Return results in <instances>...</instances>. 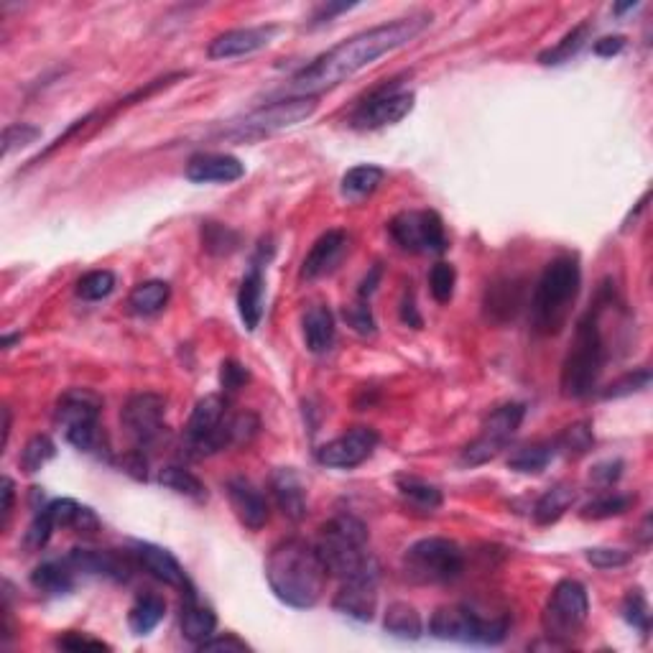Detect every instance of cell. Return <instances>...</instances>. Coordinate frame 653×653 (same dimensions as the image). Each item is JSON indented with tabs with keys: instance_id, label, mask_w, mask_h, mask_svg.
Segmentation results:
<instances>
[{
	"instance_id": "37",
	"label": "cell",
	"mask_w": 653,
	"mask_h": 653,
	"mask_svg": "<svg viewBox=\"0 0 653 653\" xmlns=\"http://www.w3.org/2000/svg\"><path fill=\"white\" fill-rule=\"evenodd\" d=\"M159 485L166 490H174L177 495L194 500V503H205L207 488L197 475H192L189 470L177 465H169L159 472Z\"/></svg>"
},
{
	"instance_id": "49",
	"label": "cell",
	"mask_w": 653,
	"mask_h": 653,
	"mask_svg": "<svg viewBox=\"0 0 653 653\" xmlns=\"http://www.w3.org/2000/svg\"><path fill=\"white\" fill-rule=\"evenodd\" d=\"M41 138V128L29 123H13L3 131V156H11L18 148H26Z\"/></svg>"
},
{
	"instance_id": "55",
	"label": "cell",
	"mask_w": 653,
	"mask_h": 653,
	"mask_svg": "<svg viewBox=\"0 0 653 653\" xmlns=\"http://www.w3.org/2000/svg\"><path fill=\"white\" fill-rule=\"evenodd\" d=\"M202 651H248V643L240 641V638H235L233 633H228V636H212L207 638L205 643H202Z\"/></svg>"
},
{
	"instance_id": "1",
	"label": "cell",
	"mask_w": 653,
	"mask_h": 653,
	"mask_svg": "<svg viewBox=\"0 0 653 653\" xmlns=\"http://www.w3.org/2000/svg\"><path fill=\"white\" fill-rule=\"evenodd\" d=\"M432 18L419 13V16L396 18L391 23L375 26V29L363 31V34L353 36V39L342 41L335 49L314 59V64L301 69L291 80V92L304 97H317L319 92L332 90L340 82L350 80L360 69L370 67L386 54L396 52L409 41H414L421 31L429 26Z\"/></svg>"
},
{
	"instance_id": "46",
	"label": "cell",
	"mask_w": 653,
	"mask_h": 653,
	"mask_svg": "<svg viewBox=\"0 0 653 653\" xmlns=\"http://www.w3.org/2000/svg\"><path fill=\"white\" fill-rule=\"evenodd\" d=\"M648 386H651V370H648V368L633 370V373L620 375L618 381L610 383V386L602 391V398H605V401H610V398L633 396V393L646 391Z\"/></svg>"
},
{
	"instance_id": "61",
	"label": "cell",
	"mask_w": 653,
	"mask_h": 653,
	"mask_svg": "<svg viewBox=\"0 0 653 653\" xmlns=\"http://www.w3.org/2000/svg\"><path fill=\"white\" fill-rule=\"evenodd\" d=\"M8 437H11V411L3 409V447L8 444Z\"/></svg>"
},
{
	"instance_id": "51",
	"label": "cell",
	"mask_w": 653,
	"mask_h": 653,
	"mask_svg": "<svg viewBox=\"0 0 653 653\" xmlns=\"http://www.w3.org/2000/svg\"><path fill=\"white\" fill-rule=\"evenodd\" d=\"M345 319L355 332H360V335H373L375 332V319H373V312H370L368 299H358L355 304L345 307Z\"/></svg>"
},
{
	"instance_id": "56",
	"label": "cell",
	"mask_w": 653,
	"mask_h": 653,
	"mask_svg": "<svg viewBox=\"0 0 653 653\" xmlns=\"http://www.w3.org/2000/svg\"><path fill=\"white\" fill-rule=\"evenodd\" d=\"M625 49V36H605V39L595 41V54L597 57H618Z\"/></svg>"
},
{
	"instance_id": "45",
	"label": "cell",
	"mask_w": 653,
	"mask_h": 653,
	"mask_svg": "<svg viewBox=\"0 0 653 653\" xmlns=\"http://www.w3.org/2000/svg\"><path fill=\"white\" fill-rule=\"evenodd\" d=\"M54 529H57V523H54L49 508H39V511L34 513V521H31L29 529H26V536H23V546L29 551H41L49 544V539H52Z\"/></svg>"
},
{
	"instance_id": "14",
	"label": "cell",
	"mask_w": 653,
	"mask_h": 653,
	"mask_svg": "<svg viewBox=\"0 0 653 653\" xmlns=\"http://www.w3.org/2000/svg\"><path fill=\"white\" fill-rule=\"evenodd\" d=\"M414 92L396 90V87H383V90L373 92V95L360 105L353 113L350 123L358 131H378L386 125H396L414 110Z\"/></svg>"
},
{
	"instance_id": "22",
	"label": "cell",
	"mask_w": 653,
	"mask_h": 653,
	"mask_svg": "<svg viewBox=\"0 0 653 653\" xmlns=\"http://www.w3.org/2000/svg\"><path fill=\"white\" fill-rule=\"evenodd\" d=\"M100 411H103V398L97 396V393L87 391V388H72V391H67L59 398L54 421L62 426L64 432H69L74 426L97 424L100 421Z\"/></svg>"
},
{
	"instance_id": "42",
	"label": "cell",
	"mask_w": 653,
	"mask_h": 653,
	"mask_svg": "<svg viewBox=\"0 0 653 653\" xmlns=\"http://www.w3.org/2000/svg\"><path fill=\"white\" fill-rule=\"evenodd\" d=\"M202 243L212 256H230L240 248V235L228 225H220V222H205L202 225Z\"/></svg>"
},
{
	"instance_id": "53",
	"label": "cell",
	"mask_w": 653,
	"mask_h": 653,
	"mask_svg": "<svg viewBox=\"0 0 653 653\" xmlns=\"http://www.w3.org/2000/svg\"><path fill=\"white\" fill-rule=\"evenodd\" d=\"M250 381V373L238 360H225L220 368V383L225 391H240Z\"/></svg>"
},
{
	"instance_id": "17",
	"label": "cell",
	"mask_w": 653,
	"mask_h": 653,
	"mask_svg": "<svg viewBox=\"0 0 653 653\" xmlns=\"http://www.w3.org/2000/svg\"><path fill=\"white\" fill-rule=\"evenodd\" d=\"M225 493L230 498V506H233L235 516L240 518L245 529L250 531H261L268 523V500L256 485L250 483L248 477H233L225 485Z\"/></svg>"
},
{
	"instance_id": "40",
	"label": "cell",
	"mask_w": 653,
	"mask_h": 653,
	"mask_svg": "<svg viewBox=\"0 0 653 653\" xmlns=\"http://www.w3.org/2000/svg\"><path fill=\"white\" fill-rule=\"evenodd\" d=\"M54 455H57V444L52 442V437L36 434V437H31L29 442L23 444L18 462H21L23 472L34 475V472H39L46 462H52Z\"/></svg>"
},
{
	"instance_id": "9",
	"label": "cell",
	"mask_w": 653,
	"mask_h": 653,
	"mask_svg": "<svg viewBox=\"0 0 653 653\" xmlns=\"http://www.w3.org/2000/svg\"><path fill=\"white\" fill-rule=\"evenodd\" d=\"M590 615V597L582 582L562 580L546 600L541 625L544 636L554 643H569L582 633Z\"/></svg>"
},
{
	"instance_id": "34",
	"label": "cell",
	"mask_w": 653,
	"mask_h": 653,
	"mask_svg": "<svg viewBox=\"0 0 653 653\" xmlns=\"http://www.w3.org/2000/svg\"><path fill=\"white\" fill-rule=\"evenodd\" d=\"M171 286L166 281H143L128 296V307H131L133 314H141V317H151V314H159L161 309L169 304Z\"/></svg>"
},
{
	"instance_id": "41",
	"label": "cell",
	"mask_w": 653,
	"mask_h": 653,
	"mask_svg": "<svg viewBox=\"0 0 653 653\" xmlns=\"http://www.w3.org/2000/svg\"><path fill=\"white\" fill-rule=\"evenodd\" d=\"M636 503V498L633 495H620V493H608V495H600V498L590 500L585 508L580 511L582 518H587V521H605V518H613V516H623L628 508Z\"/></svg>"
},
{
	"instance_id": "19",
	"label": "cell",
	"mask_w": 653,
	"mask_h": 653,
	"mask_svg": "<svg viewBox=\"0 0 653 653\" xmlns=\"http://www.w3.org/2000/svg\"><path fill=\"white\" fill-rule=\"evenodd\" d=\"M136 559L138 564H141L143 569H146L151 577H156L159 582H164V585L169 587H177V590L184 592H192V582H189L187 572H184V567L179 564V559L171 554L169 549H164V546H156V544H138L136 546Z\"/></svg>"
},
{
	"instance_id": "44",
	"label": "cell",
	"mask_w": 653,
	"mask_h": 653,
	"mask_svg": "<svg viewBox=\"0 0 653 653\" xmlns=\"http://www.w3.org/2000/svg\"><path fill=\"white\" fill-rule=\"evenodd\" d=\"M115 291L113 271H90L77 281V296L85 301H100Z\"/></svg>"
},
{
	"instance_id": "13",
	"label": "cell",
	"mask_w": 653,
	"mask_h": 653,
	"mask_svg": "<svg viewBox=\"0 0 653 653\" xmlns=\"http://www.w3.org/2000/svg\"><path fill=\"white\" fill-rule=\"evenodd\" d=\"M164 414L166 401L159 393H136V396L128 398V404L123 406V414H120V421H123L125 434L133 439L136 449L143 452V449L154 447L164 437Z\"/></svg>"
},
{
	"instance_id": "43",
	"label": "cell",
	"mask_w": 653,
	"mask_h": 653,
	"mask_svg": "<svg viewBox=\"0 0 653 653\" xmlns=\"http://www.w3.org/2000/svg\"><path fill=\"white\" fill-rule=\"evenodd\" d=\"M554 442H557V452H562V455L582 457L587 455V452L592 449V444H595V434H592L590 424L580 421V424L567 426Z\"/></svg>"
},
{
	"instance_id": "48",
	"label": "cell",
	"mask_w": 653,
	"mask_h": 653,
	"mask_svg": "<svg viewBox=\"0 0 653 653\" xmlns=\"http://www.w3.org/2000/svg\"><path fill=\"white\" fill-rule=\"evenodd\" d=\"M455 284H457V271L452 263H437L429 273V291H432L434 299L439 304H449L452 296H455Z\"/></svg>"
},
{
	"instance_id": "7",
	"label": "cell",
	"mask_w": 653,
	"mask_h": 653,
	"mask_svg": "<svg viewBox=\"0 0 653 653\" xmlns=\"http://www.w3.org/2000/svg\"><path fill=\"white\" fill-rule=\"evenodd\" d=\"M465 569V554L457 541L429 536L411 544L404 554V572L416 585H447Z\"/></svg>"
},
{
	"instance_id": "15",
	"label": "cell",
	"mask_w": 653,
	"mask_h": 653,
	"mask_svg": "<svg viewBox=\"0 0 653 653\" xmlns=\"http://www.w3.org/2000/svg\"><path fill=\"white\" fill-rule=\"evenodd\" d=\"M378 447V434L370 426H355L342 437L322 444L317 449V462L332 470H353L360 467Z\"/></svg>"
},
{
	"instance_id": "38",
	"label": "cell",
	"mask_w": 653,
	"mask_h": 653,
	"mask_svg": "<svg viewBox=\"0 0 653 653\" xmlns=\"http://www.w3.org/2000/svg\"><path fill=\"white\" fill-rule=\"evenodd\" d=\"M554 455H557V442H536L518 449L516 455L508 460V467L521 472V475H539L554 460Z\"/></svg>"
},
{
	"instance_id": "36",
	"label": "cell",
	"mask_w": 653,
	"mask_h": 653,
	"mask_svg": "<svg viewBox=\"0 0 653 653\" xmlns=\"http://www.w3.org/2000/svg\"><path fill=\"white\" fill-rule=\"evenodd\" d=\"M166 602L159 595H143L133 602L131 613H128V625L136 636H148L156 625L164 620Z\"/></svg>"
},
{
	"instance_id": "18",
	"label": "cell",
	"mask_w": 653,
	"mask_h": 653,
	"mask_svg": "<svg viewBox=\"0 0 653 653\" xmlns=\"http://www.w3.org/2000/svg\"><path fill=\"white\" fill-rule=\"evenodd\" d=\"M347 248H350V240H347V235L342 233V230H327V233L314 240L312 250H309L307 258H304L301 276L314 281L332 273L342 263Z\"/></svg>"
},
{
	"instance_id": "8",
	"label": "cell",
	"mask_w": 653,
	"mask_h": 653,
	"mask_svg": "<svg viewBox=\"0 0 653 653\" xmlns=\"http://www.w3.org/2000/svg\"><path fill=\"white\" fill-rule=\"evenodd\" d=\"M317 110V97H286V100H276V103H268L256 108L253 113H248L245 118L233 120V123L225 128V136L238 138V141H250V138H263L273 136V133H281L286 128H294V125L309 120Z\"/></svg>"
},
{
	"instance_id": "2",
	"label": "cell",
	"mask_w": 653,
	"mask_h": 653,
	"mask_svg": "<svg viewBox=\"0 0 653 653\" xmlns=\"http://www.w3.org/2000/svg\"><path fill=\"white\" fill-rule=\"evenodd\" d=\"M268 587L284 605L309 610L322 600L330 572L317 546L304 539H286L271 549L266 559Z\"/></svg>"
},
{
	"instance_id": "5",
	"label": "cell",
	"mask_w": 653,
	"mask_h": 653,
	"mask_svg": "<svg viewBox=\"0 0 653 653\" xmlns=\"http://www.w3.org/2000/svg\"><path fill=\"white\" fill-rule=\"evenodd\" d=\"M600 309L602 307L590 309L574 330L572 347L562 365V393L567 398H587L600 381L602 365H605Z\"/></svg>"
},
{
	"instance_id": "30",
	"label": "cell",
	"mask_w": 653,
	"mask_h": 653,
	"mask_svg": "<svg viewBox=\"0 0 653 653\" xmlns=\"http://www.w3.org/2000/svg\"><path fill=\"white\" fill-rule=\"evenodd\" d=\"M46 508L52 513L57 529L62 526V529H74L80 531V534H95V531L100 529V521H97L95 513L87 506H80V503L72 498H57Z\"/></svg>"
},
{
	"instance_id": "28",
	"label": "cell",
	"mask_w": 653,
	"mask_h": 653,
	"mask_svg": "<svg viewBox=\"0 0 653 653\" xmlns=\"http://www.w3.org/2000/svg\"><path fill=\"white\" fill-rule=\"evenodd\" d=\"M396 488L404 506L411 508L414 513H421V516H432L442 508V490L437 485L426 483L421 477L414 475H401L396 480Z\"/></svg>"
},
{
	"instance_id": "59",
	"label": "cell",
	"mask_w": 653,
	"mask_h": 653,
	"mask_svg": "<svg viewBox=\"0 0 653 653\" xmlns=\"http://www.w3.org/2000/svg\"><path fill=\"white\" fill-rule=\"evenodd\" d=\"M0 495H3V506H0V516H3V521H0V526L6 529L8 518H11V511H13V480L11 477H3V480H0Z\"/></svg>"
},
{
	"instance_id": "16",
	"label": "cell",
	"mask_w": 653,
	"mask_h": 653,
	"mask_svg": "<svg viewBox=\"0 0 653 653\" xmlns=\"http://www.w3.org/2000/svg\"><path fill=\"white\" fill-rule=\"evenodd\" d=\"M281 34L279 26H245V29L225 31V34L215 36L207 46V57L210 59H233V57H248L256 54L266 46L273 44V39Z\"/></svg>"
},
{
	"instance_id": "31",
	"label": "cell",
	"mask_w": 653,
	"mask_h": 653,
	"mask_svg": "<svg viewBox=\"0 0 653 653\" xmlns=\"http://www.w3.org/2000/svg\"><path fill=\"white\" fill-rule=\"evenodd\" d=\"M31 585L44 595L62 597L74 590V569L69 567L67 559L62 562H44L31 572Z\"/></svg>"
},
{
	"instance_id": "50",
	"label": "cell",
	"mask_w": 653,
	"mask_h": 653,
	"mask_svg": "<svg viewBox=\"0 0 653 653\" xmlns=\"http://www.w3.org/2000/svg\"><path fill=\"white\" fill-rule=\"evenodd\" d=\"M631 559H633L631 551H623V549H605V546H597V549L587 551V562L597 569L625 567Z\"/></svg>"
},
{
	"instance_id": "21",
	"label": "cell",
	"mask_w": 653,
	"mask_h": 653,
	"mask_svg": "<svg viewBox=\"0 0 653 653\" xmlns=\"http://www.w3.org/2000/svg\"><path fill=\"white\" fill-rule=\"evenodd\" d=\"M67 564L74 569V574H95V577H108L115 582L131 577V564L115 551L72 549L67 554Z\"/></svg>"
},
{
	"instance_id": "54",
	"label": "cell",
	"mask_w": 653,
	"mask_h": 653,
	"mask_svg": "<svg viewBox=\"0 0 653 653\" xmlns=\"http://www.w3.org/2000/svg\"><path fill=\"white\" fill-rule=\"evenodd\" d=\"M620 475H623V462L620 460L600 462V465L592 467V472H590L592 480H595L597 485H602V488H610L613 483H618Z\"/></svg>"
},
{
	"instance_id": "24",
	"label": "cell",
	"mask_w": 653,
	"mask_h": 653,
	"mask_svg": "<svg viewBox=\"0 0 653 653\" xmlns=\"http://www.w3.org/2000/svg\"><path fill=\"white\" fill-rule=\"evenodd\" d=\"M332 605L337 613L368 623L378 608V582H342Z\"/></svg>"
},
{
	"instance_id": "57",
	"label": "cell",
	"mask_w": 653,
	"mask_h": 653,
	"mask_svg": "<svg viewBox=\"0 0 653 653\" xmlns=\"http://www.w3.org/2000/svg\"><path fill=\"white\" fill-rule=\"evenodd\" d=\"M401 322L409 324V327H414V330H421V324H424L419 309H416L414 294H406L404 301H401Z\"/></svg>"
},
{
	"instance_id": "62",
	"label": "cell",
	"mask_w": 653,
	"mask_h": 653,
	"mask_svg": "<svg viewBox=\"0 0 653 653\" xmlns=\"http://www.w3.org/2000/svg\"><path fill=\"white\" fill-rule=\"evenodd\" d=\"M636 6H638V3H623V6H615L613 11L615 13H625V11H633V8H636Z\"/></svg>"
},
{
	"instance_id": "4",
	"label": "cell",
	"mask_w": 653,
	"mask_h": 653,
	"mask_svg": "<svg viewBox=\"0 0 653 653\" xmlns=\"http://www.w3.org/2000/svg\"><path fill=\"white\" fill-rule=\"evenodd\" d=\"M582 271L574 256H559L544 268L531 296V322L539 335H557L580 294Z\"/></svg>"
},
{
	"instance_id": "6",
	"label": "cell",
	"mask_w": 653,
	"mask_h": 653,
	"mask_svg": "<svg viewBox=\"0 0 653 653\" xmlns=\"http://www.w3.org/2000/svg\"><path fill=\"white\" fill-rule=\"evenodd\" d=\"M235 444V416H230L228 401L217 393L197 401L187 426H184V449L194 460L210 457L220 449Z\"/></svg>"
},
{
	"instance_id": "26",
	"label": "cell",
	"mask_w": 653,
	"mask_h": 653,
	"mask_svg": "<svg viewBox=\"0 0 653 653\" xmlns=\"http://www.w3.org/2000/svg\"><path fill=\"white\" fill-rule=\"evenodd\" d=\"M179 625H182V636L199 648L202 643L207 641V638L215 636L217 615L212 613V608H207V605H202V602H199L197 592L194 590L184 592Z\"/></svg>"
},
{
	"instance_id": "3",
	"label": "cell",
	"mask_w": 653,
	"mask_h": 653,
	"mask_svg": "<svg viewBox=\"0 0 653 653\" xmlns=\"http://www.w3.org/2000/svg\"><path fill=\"white\" fill-rule=\"evenodd\" d=\"M317 551L330 577L340 582H378L381 567L368 549V529L355 516H335L319 529Z\"/></svg>"
},
{
	"instance_id": "60",
	"label": "cell",
	"mask_w": 653,
	"mask_h": 653,
	"mask_svg": "<svg viewBox=\"0 0 653 653\" xmlns=\"http://www.w3.org/2000/svg\"><path fill=\"white\" fill-rule=\"evenodd\" d=\"M378 281H381V266H375L373 271H370V276H365L363 284H360L358 299H370V294H373V291H375V286H378Z\"/></svg>"
},
{
	"instance_id": "35",
	"label": "cell",
	"mask_w": 653,
	"mask_h": 653,
	"mask_svg": "<svg viewBox=\"0 0 653 653\" xmlns=\"http://www.w3.org/2000/svg\"><path fill=\"white\" fill-rule=\"evenodd\" d=\"M383 179H386V171H383L381 166H373V164L355 166V169H350L345 177H342V194H345L347 199L358 202V199L370 197L375 189L381 187Z\"/></svg>"
},
{
	"instance_id": "47",
	"label": "cell",
	"mask_w": 653,
	"mask_h": 653,
	"mask_svg": "<svg viewBox=\"0 0 653 653\" xmlns=\"http://www.w3.org/2000/svg\"><path fill=\"white\" fill-rule=\"evenodd\" d=\"M623 618L625 623L633 625L638 633L646 636L651 631V610H648V600L643 590H631L623 602Z\"/></svg>"
},
{
	"instance_id": "32",
	"label": "cell",
	"mask_w": 653,
	"mask_h": 653,
	"mask_svg": "<svg viewBox=\"0 0 653 653\" xmlns=\"http://www.w3.org/2000/svg\"><path fill=\"white\" fill-rule=\"evenodd\" d=\"M574 500H577V490L572 485H554V488L546 490L539 500H536L534 506V521L539 526H551V523H557L569 508L574 506Z\"/></svg>"
},
{
	"instance_id": "23",
	"label": "cell",
	"mask_w": 653,
	"mask_h": 653,
	"mask_svg": "<svg viewBox=\"0 0 653 653\" xmlns=\"http://www.w3.org/2000/svg\"><path fill=\"white\" fill-rule=\"evenodd\" d=\"M526 304V286L518 279H500L485 291V314L493 322H513Z\"/></svg>"
},
{
	"instance_id": "33",
	"label": "cell",
	"mask_w": 653,
	"mask_h": 653,
	"mask_svg": "<svg viewBox=\"0 0 653 653\" xmlns=\"http://www.w3.org/2000/svg\"><path fill=\"white\" fill-rule=\"evenodd\" d=\"M383 628L391 636L401 638V641H419L421 633H424L421 615L416 613V608L409 605V602H391L386 610V618H383Z\"/></svg>"
},
{
	"instance_id": "10",
	"label": "cell",
	"mask_w": 653,
	"mask_h": 653,
	"mask_svg": "<svg viewBox=\"0 0 653 653\" xmlns=\"http://www.w3.org/2000/svg\"><path fill=\"white\" fill-rule=\"evenodd\" d=\"M429 633L439 641L455 643H480L495 646L508 636L506 618H480L475 610L465 605H447L439 608L429 620Z\"/></svg>"
},
{
	"instance_id": "12",
	"label": "cell",
	"mask_w": 653,
	"mask_h": 653,
	"mask_svg": "<svg viewBox=\"0 0 653 653\" xmlns=\"http://www.w3.org/2000/svg\"><path fill=\"white\" fill-rule=\"evenodd\" d=\"M388 233L406 253H432L439 256L449 245L442 217L434 210H409L391 220Z\"/></svg>"
},
{
	"instance_id": "11",
	"label": "cell",
	"mask_w": 653,
	"mask_h": 653,
	"mask_svg": "<svg viewBox=\"0 0 653 653\" xmlns=\"http://www.w3.org/2000/svg\"><path fill=\"white\" fill-rule=\"evenodd\" d=\"M526 416V406L523 404H506L495 409L493 414L485 419L483 429L462 449L460 465L462 467H480L485 462L495 460L503 449L511 444L516 432L521 429V421Z\"/></svg>"
},
{
	"instance_id": "29",
	"label": "cell",
	"mask_w": 653,
	"mask_h": 653,
	"mask_svg": "<svg viewBox=\"0 0 653 653\" xmlns=\"http://www.w3.org/2000/svg\"><path fill=\"white\" fill-rule=\"evenodd\" d=\"M335 335V314H332L330 309L317 304V307H312L304 314V342H307L309 353H330L332 345H335Z\"/></svg>"
},
{
	"instance_id": "39",
	"label": "cell",
	"mask_w": 653,
	"mask_h": 653,
	"mask_svg": "<svg viewBox=\"0 0 653 653\" xmlns=\"http://www.w3.org/2000/svg\"><path fill=\"white\" fill-rule=\"evenodd\" d=\"M590 34H592V23L590 21L580 23V26H574V29L569 31V34L564 36V39L559 41L554 49H546L544 54H539V62L541 64H564V62H569V59H572L574 54L580 52L582 46L587 44Z\"/></svg>"
},
{
	"instance_id": "58",
	"label": "cell",
	"mask_w": 653,
	"mask_h": 653,
	"mask_svg": "<svg viewBox=\"0 0 653 653\" xmlns=\"http://www.w3.org/2000/svg\"><path fill=\"white\" fill-rule=\"evenodd\" d=\"M123 467H125V472H131L136 480H146L148 477V472H146L148 465H146V457H143L141 449H136V452H131V455H125Z\"/></svg>"
},
{
	"instance_id": "20",
	"label": "cell",
	"mask_w": 653,
	"mask_h": 653,
	"mask_svg": "<svg viewBox=\"0 0 653 653\" xmlns=\"http://www.w3.org/2000/svg\"><path fill=\"white\" fill-rule=\"evenodd\" d=\"M187 179L194 184H230L243 179V161L230 154H197L187 164Z\"/></svg>"
},
{
	"instance_id": "25",
	"label": "cell",
	"mask_w": 653,
	"mask_h": 653,
	"mask_svg": "<svg viewBox=\"0 0 653 653\" xmlns=\"http://www.w3.org/2000/svg\"><path fill=\"white\" fill-rule=\"evenodd\" d=\"M271 493L279 503L281 513H284L289 521H301V518H307V488L301 483V477L296 475L294 470L289 467H281V470L273 472L271 477Z\"/></svg>"
},
{
	"instance_id": "52",
	"label": "cell",
	"mask_w": 653,
	"mask_h": 653,
	"mask_svg": "<svg viewBox=\"0 0 653 653\" xmlns=\"http://www.w3.org/2000/svg\"><path fill=\"white\" fill-rule=\"evenodd\" d=\"M57 648H64V651H110V646L100 638L85 636V633H64V636L57 638Z\"/></svg>"
},
{
	"instance_id": "27",
	"label": "cell",
	"mask_w": 653,
	"mask_h": 653,
	"mask_svg": "<svg viewBox=\"0 0 653 653\" xmlns=\"http://www.w3.org/2000/svg\"><path fill=\"white\" fill-rule=\"evenodd\" d=\"M263 299H266V279H263V268L261 263H253L250 271L245 273V279L238 291V312L248 332L258 330V324H261Z\"/></svg>"
}]
</instances>
